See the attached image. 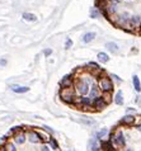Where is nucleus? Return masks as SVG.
Listing matches in <instances>:
<instances>
[{"mask_svg":"<svg viewBox=\"0 0 141 151\" xmlns=\"http://www.w3.org/2000/svg\"><path fill=\"white\" fill-rule=\"evenodd\" d=\"M97 58L99 62H102V64H107V62L109 61V56L107 55L106 52H99L97 55Z\"/></svg>","mask_w":141,"mask_h":151,"instance_id":"17","label":"nucleus"},{"mask_svg":"<svg viewBox=\"0 0 141 151\" xmlns=\"http://www.w3.org/2000/svg\"><path fill=\"white\" fill-rule=\"evenodd\" d=\"M89 150L90 151H99L101 150V144L97 138H90L89 140Z\"/></svg>","mask_w":141,"mask_h":151,"instance_id":"10","label":"nucleus"},{"mask_svg":"<svg viewBox=\"0 0 141 151\" xmlns=\"http://www.w3.org/2000/svg\"><path fill=\"white\" fill-rule=\"evenodd\" d=\"M73 46V41H71V38H68L66 40V42H65V48H70Z\"/></svg>","mask_w":141,"mask_h":151,"instance_id":"22","label":"nucleus"},{"mask_svg":"<svg viewBox=\"0 0 141 151\" xmlns=\"http://www.w3.org/2000/svg\"><path fill=\"white\" fill-rule=\"evenodd\" d=\"M23 18L27 20V22H35L37 19V17L35 14H29V13H23Z\"/></svg>","mask_w":141,"mask_h":151,"instance_id":"19","label":"nucleus"},{"mask_svg":"<svg viewBox=\"0 0 141 151\" xmlns=\"http://www.w3.org/2000/svg\"><path fill=\"white\" fill-rule=\"evenodd\" d=\"M132 84H134V89L137 91V93H140L141 91V83H140V79L137 75H134L132 76Z\"/></svg>","mask_w":141,"mask_h":151,"instance_id":"13","label":"nucleus"},{"mask_svg":"<svg viewBox=\"0 0 141 151\" xmlns=\"http://www.w3.org/2000/svg\"><path fill=\"white\" fill-rule=\"evenodd\" d=\"M106 48L108 50L109 52H112V53H117L119 47L114 43V42H107V43H106Z\"/></svg>","mask_w":141,"mask_h":151,"instance_id":"12","label":"nucleus"},{"mask_svg":"<svg viewBox=\"0 0 141 151\" xmlns=\"http://www.w3.org/2000/svg\"><path fill=\"white\" fill-rule=\"evenodd\" d=\"M3 147L5 149V151H17V146L14 142H12V141H5L3 144Z\"/></svg>","mask_w":141,"mask_h":151,"instance_id":"15","label":"nucleus"},{"mask_svg":"<svg viewBox=\"0 0 141 151\" xmlns=\"http://www.w3.org/2000/svg\"><path fill=\"white\" fill-rule=\"evenodd\" d=\"M94 38H95V33L94 32H88L83 36V42H84V43H89V42H92Z\"/></svg>","mask_w":141,"mask_h":151,"instance_id":"16","label":"nucleus"},{"mask_svg":"<svg viewBox=\"0 0 141 151\" xmlns=\"http://www.w3.org/2000/svg\"><path fill=\"white\" fill-rule=\"evenodd\" d=\"M113 99H114V103L117 104V106H122L123 104V93H122V90H118L117 93H116Z\"/></svg>","mask_w":141,"mask_h":151,"instance_id":"14","label":"nucleus"},{"mask_svg":"<svg viewBox=\"0 0 141 151\" xmlns=\"http://www.w3.org/2000/svg\"><path fill=\"white\" fill-rule=\"evenodd\" d=\"M122 151H134V149H131V147H126V149H123Z\"/></svg>","mask_w":141,"mask_h":151,"instance_id":"31","label":"nucleus"},{"mask_svg":"<svg viewBox=\"0 0 141 151\" xmlns=\"http://www.w3.org/2000/svg\"><path fill=\"white\" fill-rule=\"evenodd\" d=\"M139 33H140V35H141V27H140V31H139Z\"/></svg>","mask_w":141,"mask_h":151,"instance_id":"32","label":"nucleus"},{"mask_svg":"<svg viewBox=\"0 0 141 151\" xmlns=\"http://www.w3.org/2000/svg\"><path fill=\"white\" fill-rule=\"evenodd\" d=\"M69 151H70V150H69Z\"/></svg>","mask_w":141,"mask_h":151,"instance_id":"34","label":"nucleus"},{"mask_svg":"<svg viewBox=\"0 0 141 151\" xmlns=\"http://www.w3.org/2000/svg\"><path fill=\"white\" fill-rule=\"evenodd\" d=\"M51 53H52V51H51V50H46V51H45V55H46V56L51 55Z\"/></svg>","mask_w":141,"mask_h":151,"instance_id":"29","label":"nucleus"},{"mask_svg":"<svg viewBox=\"0 0 141 151\" xmlns=\"http://www.w3.org/2000/svg\"><path fill=\"white\" fill-rule=\"evenodd\" d=\"M90 17H92V18H98L99 17V10L97 9V8H93L92 9V12H90Z\"/></svg>","mask_w":141,"mask_h":151,"instance_id":"21","label":"nucleus"},{"mask_svg":"<svg viewBox=\"0 0 141 151\" xmlns=\"http://www.w3.org/2000/svg\"><path fill=\"white\" fill-rule=\"evenodd\" d=\"M102 98L106 100L107 104H109L112 102V99H113V95H112V93H109V91H106V93H102Z\"/></svg>","mask_w":141,"mask_h":151,"instance_id":"18","label":"nucleus"},{"mask_svg":"<svg viewBox=\"0 0 141 151\" xmlns=\"http://www.w3.org/2000/svg\"><path fill=\"white\" fill-rule=\"evenodd\" d=\"M59 95H60V99L63 100L64 103L70 104V106H73L74 100H75V98H76V93H75V90H74V88H66V89H61Z\"/></svg>","mask_w":141,"mask_h":151,"instance_id":"2","label":"nucleus"},{"mask_svg":"<svg viewBox=\"0 0 141 151\" xmlns=\"http://www.w3.org/2000/svg\"><path fill=\"white\" fill-rule=\"evenodd\" d=\"M136 129H137L139 132H141V123H137V124H136Z\"/></svg>","mask_w":141,"mask_h":151,"instance_id":"30","label":"nucleus"},{"mask_svg":"<svg viewBox=\"0 0 141 151\" xmlns=\"http://www.w3.org/2000/svg\"><path fill=\"white\" fill-rule=\"evenodd\" d=\"M107 135H108V128H102L99 129L98 132H95V138H97L98 141H103V138H104Z\"/></svg>","mask_w":141,"mask_h":151,"instance_id":"11","label":"nucleus"},{"mask_svg":"<svg viewBox=\"0 0 141 151\" xmlns=\"http://www.w3.org/2000/svg\"><path fill=\"white\" fill-rule=\"evenodd\" d=\"M0 65H1V66H5V65H6V60H5V58L0 60Z\"/></svg>","mask_w":141,"mask_h":151,"instance_id":"28","label":"nucleus"},{"mask_svg":"<svg viewBox=\"0 0 141 151\" xmlns=\"http://www.w3.org/2000/svg\"><path fill=\"white\" fill-rule=\"evenodd\" d=\"M111 78H113L114 80H116V81H118V83H121V81H122V79L119 78V76H117V75H114V74H112V75H111Z\"/></svg>","mask_w":141,"mask_h":151,"instance_id":"24","label":"nucleus"},{"mask_svg":"<svg viewBox=\"0 0 141 151\" xmlns=\"http://www.w3.org/2000/svg\"><path fill=\"white\" fill-rule=\"evenodd\" d=\"M41 151H51V149H50L47 145H42L41 146Z\"/></svg>","mask_w":141,"mask_h":151,"instance_id":"25","label":"nucleus"},{"mask_svg":"<svg viewBox=\"0 0 141 151\" xmlns=\"http://www.w3.org/2000/svg\"><path fill=\"white\" fill-rule=\"evenodd\" d=\"M48 144H50V146H51L52 150H57V149H59V144H57V141L55 140V138H52V137L50 138Z\"/></svg>","mask_w":141,"mask_h":151,"instance_id":"20","label":"nucleus"},{"mask_svg":"<svg viewBox=\"0 0 141 151\" xmlns=\"http://www.w3.org/2000/svg\"><path fill=\"white\" fill-rule=\"evenodd\" d=\"M83 122H84L85 124H89V126H93V124H95L94 121H90V119H88V118H86V119H83Z\"/></svg>","mask_w":141,"mask_h":151,"instance_id":"23","label":"nucleus"},{"mask_svg":"<svg viewBox=\"0 0 141 151\" xmlns=\"http://www.w3.org/2000/svg\"><path fill=\"white\" fill-rule=\"evenodd\" d=\"M135 102H136V104H137L139 107H141V96H137V98H136V100H135Z\"/></svg>","mask_w":141,"mask_h":151,"instance_id":"26","label":"nucleus"},{"mask_svg":"<svg viewBox=\"0 0 141 151\" xmlns=\"http://www.w3.org/2000/svg\"><path fill=\"white\" fill-rule=\"evenodd\" d=\"M98 86L101 89L102 93H106V91H109V93H113V83H112L111 78L107 76L106 74H103L101 78L98 79Z\"/></svg>","mask_w":141,"mask_h":151,"instance_id":"3","label":"nucleus"},{"mask_svg":"<svg viewBox=\"0 0 141 151\" xmlns=\"http://www.w3.org/2000/svg\"><path fill=\"white\" fill-rule=\"evenodd\" d=\"M107 102L104 99L102 98V96H99V98L94 99L93 100V108H94V112H102L103 109H106L107 108Z\"/></svg>","mask_w":141,"mask_h":151,"instance_id":"4","label":"nucleus"},{"mask_svg":"<svg viewBox=\"0 0 141 151\" xmlns=\"http://www.w3.org/2000/svg\"><path fill=\"white\" fill-rule=\"evenodd\" d=\"M112 145L114 146L116 149H123L126 146V137L123 135V132L121 129H117V131L112 132L109 135V140H108Z\"/></svg>","mask_w":141,"mask_h":151,"instance_id":"1","label":"nucleus"},{"mask_svg":"<svg viewBox=\"0 0 141 151\" xmlns=\"http://www.w3.org/2000/svg\"><path fill=\"white\" fill-rule=\"evenodd\" d=\"M10 89H12V91H14V93H18V94L28 93V91L31 90L29 86H20V85H17V84H13V85H10Z\"/></svg>","mask_w":141,"mask_h":151,"instance_id":"9","label":"nucleus"},{"mask_svg":"<svg viewBox=\"0 0 141 151\" xmlns=\"http://www.w3.org/2000/svg\"><path fill=\"white\" fill-rule=\"evenodd\" d=\"M27 141H29L31 144H40L41 141H42V138H41V136H40V133L37 132V131H28V133H27Z\"/></svg>","mask_w":141,"mask_h":151,"instance_id":"5","label":"nucleus"},{"mask_svg":"<svg viewBox=\"0 0 141 151\" xmlns=\"http://www.w3.org/2000/svg\"><path fill=\"white\" fill-rule=\"evenodd\" d=\"M102 95V91H101V89H99V86H98V84L95 83V84H93L92 86H90V90H89V98L92 99V100H94V99H97V98H99V96Z\"/></svg>","mask_w":141,"mask_h":151,"instance_id":"7","label":"nucleus"},{"mask_svg":"<svg viewBox=\"0 0 141 151\" xmlns=\"http://www.w3.org/2000/svg\"><path fill=\"white\" fill-rule=\"evenodd\" d=\"M136 122V117L135 116H132V114H126L125 117H122V119H121V124L123 126H132V124H135Z\"/></svg>","mask_w":141,"mask_h":151,"instance_id":"8","label":"nucleus"},{"mask_svg":"<svg viewBox=\"0 0 141 151\" xmlns=\"http://www.w3.org/2000/svg\"><path fill=\"white\" fill-rule=\"evenodd\" d=\"M74 86V76L71 75H66V76L60 81L61 89H66V88H73Z\"/></svg>","mask_w":141,"mask_h":151,"instance_id":"6","label":"nucleus"},{"mask_svg":"<svg viewBox=\"0 0 141 151\" xmlns=\"http://www.w3.org/2000/svg\"><path fill=\"white\" fill-rule=\"evenodd\" d=\"M126 111H127V114H130V113H135V112H136V111L134 109V108H127Z\"/></svg>","mask_w":141,"mask_h":151,"instance_id":"27","label":"nucleus"},{"mask_svg":"<svg viewBox=\"0 0 141 151\" xmlns=\"http://www.w3.org/2000/svg\"><path fill=\"white\" fill-rule=\"evenodd\" d=\"M126 1H134V0H126Z\"/></svg>","mask_w":141,"mask_h":151,"instance_id":"33","label":"nucleus"}]
</instances>
